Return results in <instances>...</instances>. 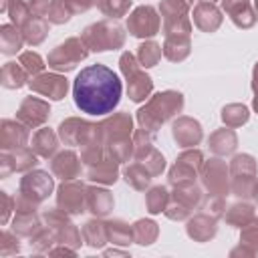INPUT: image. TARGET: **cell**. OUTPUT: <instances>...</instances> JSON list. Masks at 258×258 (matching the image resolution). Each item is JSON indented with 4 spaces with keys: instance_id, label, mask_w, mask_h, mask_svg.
<instances>
[{
    "instance_id": "cell-10",
    "label": "cell",
    "mask_w": 258,
    "mask_h": 258,
    "mask_svg": "<svg viewBox=\"0 0 258 258\" xmlns=\"http://www.w3.org/2000/svg\"><path fill=\"white\" fill-rule=\"evenodd\" d=\"M173 137L181 145H196L202 139V129H200V125L196 121L183 117L173 125Z\"/></svg>"
},
{
    "instance_id": "cell-31",
    "label": "cell",
    "mask_w": 258,
    "mask_h": 258,
    "mask_svg": "<svg viewBox=\"0 0 258 258\" xmlns=\"http://www.w3.org/2000/svg\"><path fill=\"white\" fill-rule=\"evenodd\" d=\"M254 107H256V111H258V93H256V99H254Z\"/></svg>"
},
{
    "instance_id": "cell-19",
    "label": "cell",
    "mask_w": 258,
    "mask_h": 258,
    "mask_svg": "<svg viewBox=\"0 0 258 258\" xmlns=\"http://www.w3.org/2000/svg\"><path fill=\"white\" fill-rule=\"evenodd\" d=\"M22 38L18 34V30H14L12 26H2V52L12 54L20 48Z\"/></svg>"
},
{
    "instance_id": "cell-4",
    "label": "cell",
    "mask_w": 258,
    "mask_h": 258,
    "mask_svg": "<svg viewBox=\"0 0 258 258\" xmlns=\"http://www.w3.org/2000/svg\"><path fill=\"white\" fill-rule=\"evenodd\" d=\"M87 56L85 46L81 44L79 38H69L64 44L56 46L50 56H48V64L56 71H71L79 60H83Z\"/></svg>"
},
{
    "instance_id": "cell-6",
    "label": "cell",
    "mask_w": 258,
    "mask_h": 258,
    "mask_svg": "<svg viewBox=\"0 0 258 258\" xmlns=\"http://www.w3.org/2000/svg\"><path fill=\"white\" fill-rule=\"evenodd\" d=\"M127 28L133 36H153L159 28V18L151 6H141L129 16Z\"/></svg>"
},
{
    "instance_id": "cell-7",
    "label": "cell",
    "mask_w": 258,
    "mask_h": 258,
    "mask_svg": "<svg viewBox=\"0 0 258 258\" xmlns=\"http://www.w3.org/2000/svg\"><path fill=\"white\" fill-rule=\"evenodd\" d=\"M30 87L42 95H48L50 99H62L67 93V81L58 75H42L30 83Z\"/></svg>"
},
{
    "instance_id": "cell-5",
    "label": "cell",
    "mask_w": 258,
    "mask_h": 258,
    "mask_svg": "<svg viewBox=\"0 0 258 258\" xmlns=\"http://www.w3.org/2000/svg\"><path fill=\"white\" fill-rule=\"evenodd\" d=\"M121 69H123L125 77L129 79V95H131V99L133 101L145 99L149 95V91H151V79L147 75H143V73L137 71V64H135L133 54L125 52L121 56Z\"/></svg>"
},
{
    "instance_id": "cell-22",
    "label": "cell",
    "mask_w": 258,
    "mask_h": 258,
    "mask_svg": "<svg viewBox=\"0 0 258 258\" xmlns=\"http://www.w3.org/2000/svg\"><path fill=\"white\" fill-rule=\"evenodd\" d=\"M222 117H224V121H226L228 125L236 127V125H240V123H244V121L248 119V111H246V107H242V105H230V107L224 109Z\"/></svg>"
},
{
    "instance_id": "cell-14",
    "label": "cell",
    "mask_w": 258,
    "mask_h": 258,
    "mask_svg": "<svg viewBox=\"0 0 258 258\" xmlns=\"http://www.w3.org/2000/svg\"><path fill=\"white\" fill-rule=\"evenodd\" d=\"M52 169L56 175H60L62 179H69L73 175L79 173V161H77V155L73 151H64L60 153L54 161H52Z\"/></svg>"
},
{
    "instance_id": "cell-1",
    "label": "cell",
    "mask_w": 258,
    "mask_h": 258,
    "mask_svg": "<svg viewBox=\"0 0 258 258\" xmlns=\"http://www.w3.org/2000/svg\"><path fill=\"white\" fill-rule=\"evenodd\" d=\"M121 81L105 64H91L81 69L73 83L75 105L87 115H107L121 99Z\"/></svg>"
},
{
    "instance_id": "cell-15",
    "label": "cell",
    "mask_w": 258,
    "mask_h": 258,
    "mask_svg": "<svg viewBox=\"0 0 258 258\" xmlns=\"http://www.w3.org/2000/svg\"><path fill=\"white\" fill-rule=\"evenodd\" d=\"M4 149L8 147H20L26 141V129L12 123V121H4Z\"/></svg>"
},
{
    "instance_id": "cell-3",
    "label": "cell",
    "mask_w": 258,
    "mask_h": 258,
    "mask_svg": "<svg viewBox=\"0 0 258 258\" xmlns=\"http://www.w3.org/2000/svg\"><path fill=\"white\" fill-rule=\"evenodd\" d=\"M83 38L93 50H109V48H117L123 44V30L117 24L99 22V24L85 28Z\"/></svg>"
},
{
    "instance_id": "cell-32",
    "label": "cell",
    "mask_w": 258,
    "mask_h": 258,
    "mask_svg": "<svg viewBox=\"0 0 258 258\" xmlns=\"http://www.w3.org/2000/svg\"><path fill=\"white\" fill-rule=\"evenodd\" d=\"M210 2H212V0H210Z\"/></svg>"
},
{
    "instance_id": "cell-16",
    "label": "cell",
    "mask_w": 258,
    "mask_h": 258,
    "mask_svg": "<svg viewBox=\"0 0 258 258\" xmlns=\"http://www.w3.org/2000/svg\"><path fill=\"white\" fill-rule=\"evenodd\" d=\"M210 145L216 153H228L236 147V135L232 131H218V133L212 135Z\"/></svg>"
},
{
    "instance_id": "cell-30",
    "label": "cell",
    "mask_w": 258,
    "mask_h": 258,
    "mask_svg": "<svg viewBox=\"0 0 258 258\" xmlns=\"http://www.w3.org/2000/svg\"><path fill=\"white\" fill-rule=\"evenodd\" d=\"M254 89L258 91V64H256V69H254Z\"/></svg>"
},
{
    "instance_id": "cell-21",
    "label": "cell",
    "mask_w": 258,
    "mask_h": 258,
    "mask_svg": "<svg viewBox=\"0 0 258 258\" xmlns=\"http://www.w3.org/2000/svg\"><path fill=\"white\" fill-rule=\"evenodd\" d=\"M159 56H161V48L155 42H147L139 46V58L143 67H153L159 60Z\"/></svg>"
},
{
    "instance_id": "cell-28",
    "label": "cell",
    "mask_w": 258,
    "mask_h": 258,
    "mask_svg": "<svg viewBox=\"0 0 258 258\" xmlns=\"http://www.w3.org/2000/svg\"><path fill=\"white\" fill-rule=\"evenodd\" d=\"M30 6H32V12H36V14L48 12V0H32Z\"/></svg>"
},
{
    "instance_id": "cell-26",
    "label": "cell",
    "mask_w": 258,
    "mask_h": 258,
    "mask_svg": "<svg viewBox=\"0 0 258 258\" xmlns=\"http://www.w3.org/2000/svg\"><path fill=\"white\" fill-rule=\"evenodd\" d=\"M20 64H24V69L28 71V73H38L44 64H42V60H40V56L36 54V52H24L22 56H20Z\"/></svg>"
},
{
    "instance_id": "cell-8",
    "label": "cell",
    "mask_w": 258,
    "mask_h": 258,
    "mask_svg": "<svg viewBox=\"0 0 258 258\" xmlns=\"http://www.w3.org/2000/svg\"><path fill=\"white\" fill-rule=\"evenodd\" d=\"M18 117L22 121H26L28 125H40L46 117H48V105L38 101V99H32L28 97L22 105H20V111H18Z\"/></svg>"
},
{
    "instance_id": "cell-11",
    "label": "cell",
    "mask_w": 258,
    "mask_h": 258,
    "mask_svg": "<svg viewBox=\"0 0 258 258\" xmlns=\"http://www.w3.org/2000/svg\"><path fill=\"white\" fill-rule=\"evenodd\" d=\"M224 10H228V14L238 26L246 28L254 24V16L248 6V0H224Z\"/></svg>"
},
{
    "instance_id": "cell-2",
    "label": "cell",
    "mask_w": 258,
    "mask_h": 258,
    "mask_svg": "<svg viewBox=\"0 0 258 258\" xmlns=\"http://www.w3.org/2000/svg\"><path fill=\"white\" fill-rule=\"evenodd\" d=\"M183 105V99L179 93H163V95H155V99L143 107L139 111V123L143 127L155 129L159 123H163L165 119H169L173 113H177Z\"/></svg>"
},
{
    "instance_id": "cell-25",
    "label": "cell",
    "mask_w": 258,
    "mask_h": 258,
    "mask_svg": "<svg viewBox=\"0 0 258 258\" xmlns=\"http://www.w3.org/2000/svg\"><path fill=\"white\" fill-rule=\"evenodd\" d=\"M69 16H71L69 0H52V4L48 6V18L52 22H67Z\"/></svg>"
},
{
    "instance_id": "cell-13",
    "label": "cell",
    "mask_w": 258,
    "mask_h": 258,
    "mask_svg": "<svg viewBox=\"0 0 258 258\" xmlns=\"http://www.w3.org/2000/svg\"><path fill=\"white\" fill-rule=\"evenodd\" d=\"M200 159H202V155H200L198 151H194V153H183V155L177 159V163H175V167H173V171H171V181L175 183V181H179L181 177H191V171L196 173V167L200 165Z\"/></svg>"
},
{
    "instance_id": "cell-29",
    "label": "cell",
    "mask_w": 258,
    "mask_h": 258,
    "mask_svg": "<svg viewBox=\"0 0 258 258\" xmlns=\"http://www.w3.org/2000/svg\"><path fill=\"white\" fill-rule=\"evenodd\" d=\"M69 4H73V10H87V8H91L93 6V0H69Z\"/></svg>"
},
{
    "instance_id": "cell-17",
    "label": "cell",
    "mask_w": 258,
    "mask_h": 258,
    "mask_svg": "<svg viewBox=\"0 0 258 258\" xmlns=\"http://www.w3.org/2000/svg\"><path fill=\"white\" fill-rule=\"evenodd\" d=\"M34 147H36V151L40 155H50L56 149V137H54V133L48 131V129L38 131L36 137H34Z\"/></svg>"
},
{
    "instance_id": "cell-12",
    "label": "cell",
    "mask_w": 258,
    "mask_h": 258,
    "mask_svg": "<svg viewBox=\"0 0 258 258\" xmlns=\"http://www.w3.org/2000/svg\"><path fill=\"white\" fill-rule=\"evenodd\" d=\"M194 18H196V24L204 30H216L220 26V12L218 8H214L212 4H200L196 10H194Z\"/></svg>"
},
{
    "instance_id": "cell-9",
    "label": "cell",
    "mask_w": 258,
    "mask_h": 258,
    "mask_svg": "<svg viewBox=\"0 0 258 258\" xmlns=\"http://www.w3.org/2000/svg\"><path fill=\"white\" fill-rule=\"evenodd\" d=\"M50 189H52V179L44 171H34V173H30V175H26L22 179V191L24 194L26 191L28 194L34 191V198L36 200H42L46 194H50Z\"/></svg>"
},
{
    "instance_id": "cell-23",
    "label": "cell",
    "mask_w": 258,
    "mask_h": 258,
    "mask_svg": "<svg viewBox=\"0 0 258 258\" xmlns=\"http://www.w3.org/2000/svg\"><path fill=\"white\" fill-rule=\"evenodd\" d=\"M131 0H99V8L107 16H123L129 8Z\"/></svg>"
},
{
    "instance_id": "cell-18",
    "label": "cell",
    "mask_w": 258,
    "mask_h": 258,
    "mask_svg": "<svg viewBox=\"0 0 258 258\" xmlns=\"http://www.w3.org/2000/svg\"><path fill=\"white\" fill-rule=\"evenodd\" d=\"M46 32H48L46 22L40 20V18H34L32 22L26 24V28H24V38H26L28 42H32V44H38V42L46 36Z\"/></svg>"
},
{
    "instance_id": "cell-20",
    "label": "cell",
    "mask_w": 258,
    "mask_h": 258,
    "mask_svg": "<svg viewBox=\"0 0 258 258\" xmlns=\"http://www.w3.org/2000/svg\"><path fill=\"white\" fill-rule=\"evenodd\" d=\"M91 179L95 181H103V183H111L117 179V167L115 163H99L97 167H91Z\"/></svg>"
},
{
    "instance_id": "cell-24",
    "label": "cell",
    "mask_w": 258,
    "mask_h": 258,
    "mask_svg": "<svg viewBox=\"0 0 258 258\" xmlns=\"http://www.w3.org/2000/svg\"><path fill=\"white\" fill-rule=\"evenodd\" d=\"M2 79L6 87H20L24 83V73L18 69L16 62H8L2 71Z\"/></svg>"
},
{
    "instance_id": "cell-27",
    "label": "cell",
    "mask_w": 258,
    "mask_h": 258,
    "mask_svg": "<svg viewBox=\"0 0 258 258\" xmlns=\"http://www.w3.org/2000/svg\"><path fill=\"white\" fill-rule=\"evenodd\" d=\"M10 14H12V20L16 24H22L28 16V6L22 0H12L10 2Z\"/></svg>"
}]
</instances>
